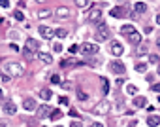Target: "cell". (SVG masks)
Returning a JSON list of instances; mask_svg holds the SVG:
<instances>
[{
  "instance_id": "cell-1",
  "label": "cell",
  "mask_w": 160,
  "mask_h": 127,
  "mask_svg": "<svg viewBox=\"0 0 160 127\" xmlns=\"http://www.w3.org/2000/svg\"><path fill=\"white\" fill-rule=\"evenodd\" d=\"M2 72H6L10 78H17V76H23L25 74V67L21 63H15V61H8L2 65Z\"/></svg>"
},
{
  "instance_id": "cell-2",
  "label": "cell",
  "mask_w": 160,
  "mask_h": 127,
  "mask_svg": "<svg viewBox=\"0 0 160 127\" xmlns=\"http://www.w3.org/2000/svg\"><path fill=\"white\" fill-rule=\"evenodd\" d=\"M111 38V30L106 23H98V29H96V40L98 42H106Z\"/></svg>"
},
{
  "instance_id": "cell-3",
  "label": "cell",
  "mask_w": 160,
  "mask_h": 127,
  "mask_svg": "<svg viewBox=\"0 0 160 127\" xmlns=\"http://www.w3.org/2000/svg\"><path fill=\"white\" fill-rule=\"evenodd\" d=\"M109 70H111L113 74H124V72H126V67L122 65L119 59H113V61L109 63Z\"/></svg>"
},
{
  "instance_id": "cell-4",
  "label": "cell",
  "mask_w": 160,
  "mask_h": 127,
  "mask_svg": "<svg viewBox=\"0 0 160 127\" xmlns=\"http://www.w3.org/2000/svg\"><path fill=\"white\" fill-rule=\"evenodd\" d=\"M109 108H111V106H109V102H108V101H100V102L92 108V112H94V114H98V116H106V114L109 112Z\"/></svg>"
},
{
  "instance_id": "cell-5",
  "label": "cell",
  "mask_w": 160,
  "mask_h": 127,
  "mask_svg": "<svg viewBox=\"0 0 160 127\" xmlns=\"http://www.w3.org/2000/svg\"><path fill=\"white\" fill-rule=\"evenodd\" d=\"M38 32H40V36H42L43 40H51V38L55 36V29H51V27H45V25L38 27Z\"/></svg>"
},
{
  "instance_id": "cell-6",
  "label": "cell",
  "mask_w": 160,
  "mask_h": 127,
  "mask_svg": "<svg viewBox=\"0 0 160 127\" xmlns=\"http://www.w3.org/2000/svg\"><path fill=\"white\" fill-rule=\"evenodd\" d=\"M100 19H102V10L100 8H92L89 12V21L91 23H100Z\"/></svg>"
},
{
  "instance_id": "cell-7",
  "label": "cell",
  "mask_w": 160,
  "mask_h": 127,
  "mask_svg": "<svg viewBox=\"0 0 160 127\" xmlns=\"http://www.w3.org/2000/svg\"><path fill=\"white\" fill-rule=\"evenodd\" d=\"M81 51H83V55H87V57H89V55H94V53H98V44H91V42H89V44H85V46L81 47Z\"/></svg>"
},
{
  "instance_id": "cell-8",
  "label": "cell",
  "mask_w": 160,
  "mask_h": 127,
  "mask_svg": "<svg viewBox=\"0 0 160 127\" xmlns=\"http://www.w3.org/2000/svg\"><path fill=\"white\" fill-rule=\"evenodd\" d=\"M109 49H111V53L115 55V57H121L122 53H124V47L119 44V42H111V46H109Z\"/></svg>"
},
{
  "instance_id": "cell-9",
  "label": "cell",
  "mask_w": 160,
  "mask_h": 127,
  "mask_svg": "<svg viewBox=\"0 0 160 127\" xmlns=\"http://www.w3.org/2000/svg\"><path fill=\"white\" fill-rule=\"evenodd\" d=\"M111 15L119 19V17H126L128 14H126V8H124V6H115V8L111 10Z\"/></svg>"
},
{
  "instance_id": "cell-10",
  "label": "cell",
  "mask_w": 160,
  "mask_h": 127,
  "mask_svg": "<svg viewBox=\"0 0 160 127\" xmlns=\"http://www.w3.org/2000/svg\"><path fill=\"white\" fill-rule=\"evenodd\" d=\"M4 112H6L8 116H15V114H17V106H15L12 101H8V102H4Z\"/></svg>"
},
{
  "instance_id": "cell-11",
  "label": "cell",
  "mask_w": 160,
  "mask_h": 127,
  "mask_svg": "<svg viewBox=\"0 0 160 127\" xmlns=\"http://www.w3.org/2000/svg\"><path fill=\"white\" fill-rule=\"evenodd\" d=\"M132 104H134L136 108H145V106H147V99L141 97V95H138V97L134 95V102H132Z\"/></svg>"
},
{
  "instance_id": "cell-12",
  "label": "cell",
  "mask_w": 160,
  "mask_h": 127,
  "mask_svg": "<svg viewBox=\"0 0 160 127\" xmlns=\"http://www.w3.org/2000/svg\"><path fill=\"white\" fill-rule=\"evenodd\" d=\"M23 108H25L27 112H34V110H36V101H34V99H25Z\"/></svg>"
},
{
  "instance_id": "cell-13",
  "label": "cell",
  "mask_w": 160,
  "mask_h": 127,
  "mask_svg": "<svg viewBox=\"0 0 160 127\" xmlns=\"http://www.w3.org/2000/svg\"><path fill=\"white\" fill-rule=\"evenodd\" d=\"M57 17H58V19H68V17H70V10H68L66 6H60V8L57 10Z\"/></svg>"
},
{
  "instance_id": "cell-14",
  "label": "cell",
  "mask_w": 160,
  "mask_h": 127,
  "mask_svg": "<svg viewBox=\"0 0 160 127\" xmlns=\"http://www.w3.org/2000/svg\"><path fill=\"white\" fill-rule=\"evenodd\" d=\"M128 40H130V42H132L134 46H138V44H141V34L134 30L132 34H128Z\"/></svg>"
},
{
  "instance_id": "cell-15",
  "label": "cell",
  "mask_w": 160,
  "mask_h": 127,
  "mask_svg": "<svg viewBox=\"0 0 160 127\" xmlns=\"http://www.w3.org/2000/svg\"><path fill=\"white\" fill-rule=\"evenodd\" d=\"M145 12H147V4H143V2L134 4V14H145Z\"/></svg>"
},
{
  "instance_id": "cell-16",
  "label": "cell",
  "mask_w": 160,
  "mask_h": 127,
  "mask_svg": "<svg viewBox=\"0 0 160 127\" xmlns=\"http://www.w3.org/2000/svg\"><path fill=\"white\" fill-rule=\"evenodd\" d=\"M49 112H51V108H49L47 104H42V106H40V110H38V116H40V119H43L45 116H49Z\"/></svg>"
},
{
  "instance_id": "cell-17",
  "label": "cell",
  "mask_w": 160,
  "mask_h": 127,
  "mask_svg": "<svg viewBox=\"0 0 160 127\" xmlns=\"http://www.w3.org/2000/svg\"><path fill=\"white\" fill-rule=\"evenodd\" d=\"M38 57H40L42 63H45V65H51V63H53V57L49 53H38Z\"/></svg>"
},
{
  "instance_id": "cell-18",
  "label": "cell",
  "mask_w": 160,
  "mask_h": 127,
  "mask_svg": "<svg viewBox=\"0 0 160 127\" xmlns=\"http://www.w3.org/2000/svg\"><path fill=\"white\" fill-rule=\"evenodd\" d=\"M27 47H30V49L36 51V49H40V42L34 40V38H28V40H27Z\"/></svg>"
},
{
  "instance_id": "cell-19",
  "label": "cell",
  "mask_w": 160,
  "mask_h": 127,
  "mask_svg": "<svg viewBox=\"0 0 160 127\" xmlns=\"http://www.w3.org/2000/svg\"><path fill=\"white\" fill-rule=\"evenodd\" d=\"M134 30H136V29H134L132 25H122V27H121V34H124V36H128V34H132Z\"/></svg>"
},
{
  "instance_id": "cell-20",
  "label": "cell",
  "mask_w": 160,
  "mask_h": 127,
  "mask_svg": "<svg viewBox=\"0 0 160 127\" xmlns=\"http://www.w3.org/2000/svg\"><path fill=\"white\" fill-rule=\"evenodd\" d=\"M60 118H62L60 108H57V110H51V112H49V119H55V121H57V119H60Z\"/></svg>"
},
{
  "instance_id": "cell-21",
  "label": "cell",
  "mask_w": 160,
  "mask_h": 127,
  "mask_svg": "<svg viewBox=\"0 0 160 127\" xmlns=\"http://www.w3.org/2000/svg\"><path fill=\"white\" fill-rule=\"evenodd\" d=\"M147 125H160V116H149V119H147Z\"/></svg>"
},
{
  "instance_id": "cell-22",
  "label": "cell",
  "mask_w": 160,
  "mask_h": 127,
  "mask_svg": "<svg viewBox=\"0 0 160 127\" xmlns=\"http://www.w3.org/2000/svg\"><path fill=\"white\" fill-rule=\"evenodd\" d=\"M100 80H102V93L108 95V93H109V82H108L106 78H100Z\"/></svg>"
},
{
  "instance_id": "cell-23",
  "label": "cell",
  "mask_w": 160,
  "mask_h": 127,
  "mask_svg": "<svg viewBox=\"0 0 160 127\" xmlns=\"http://www.w3.org/2000/svg\"><path fill=\"white\" fill-rule=\"evenodd\" d=\"M51 95H53V93H51V89H42V91H40V97H42L43 101H49V99H51Z\"/></svg>"
},
{
  "instance_id": "cell-24",
  "label": "cell",
  "mask_w": 160,
  "mask_h": 127,
  "mask_svg": "<svg viewBox=\"0 0 160 127\" xmlns=\"http://www.w3.org/2000/svg\"><path fill=\"white\" fill-rule=\"evenodd\" d=\"M73 65H79V63H75V59H70V61H62L60 63L62 69H68V67H73Z\"/></svg>"
},
{
  "instance_id": "cell-25",
  "label": "cell",
  "mask_w": 160,
  "mask_h": 127,
  "mask_svg": "<svg viewBox=\"0 0 160 127\" xmlns=\"http://www.w3.org/2000/svg\"><path fill=\"white\" fill-rule=\"evenodd\" d=\"M73 2H75L77 8H87V6L91 4V0H73Z\"/></svg>"
},
{
  "instance_id": "cell-26",
  "label": "cell",
  "mask_w": 160,
  "mask_h": 127,
  "mask_svg": "<svg viewBox=\"0 0 160 127\" xmlns=\"http://www.w3.org/2000/svg\"><path fill=\"white\" fill-rule=\"evenodd\" d=\"M145 53H147V46H145V44H138L136 55H145Z\"/></svg>"
},
{
  "instance_id": "cell-27",
  "label": "cell",
  "mask_w": 160,
  "mask_h": 127,
  "mask_svg": "<svg viewBox=\"0 0 160 127\" xmlns=\"http://www.w3.org/2000/svg\"><path fill=\"white\" fill-rule=\"evenodd\" d=\"M136 70L143 74V72H147V65H145V63H136Z\"/></svg>"
},
{
  "instance_id": "cell-28",
  "label": "cell",
  "mask_w": 160,
  "mask_h": 127,
  "mask_svg": "<svg viewBox=\"0 0 160 127\" xmlns=\"http://www.w3.org/2000/svg\"><path fill=\"white\" fill-rule=\"evenodd\" d=\"M49 15H51L49 10H40V12H38V17H40V19H47Z\"/></svg>"
},
{
  "instance_id": "cell-29",
  "label": "cell",
  "mask_w": 160,
  "mask_h": 127,
  "mask_svg": "<svg viewBox=\"0 0 160 127\" xmlns=\"http://www.w3.org/2000/svg\"><path fill=\"white\" fill-rule=\"evenodd\" d=\"M55 36H58V38H66V36H68V30H64V29H57V30H55Z\"/></svg>"
},
{
  "instance_id": "cell-30",
  "label": "cell",
  "mask_w": 160,
  "mask_h": 127,
  "mask_svg": "<svg viewBox=\"0 0 160 127\" xmlns=\"http://www.w3.org/2000/svg\"><path fill=\"white\" fill-rule=\"evenodd\" d=\"M136 91H138V87H136L134 84H128V86H126V93H128V95H136Z\"/></svg>"
},
{
  "instance_id": "cell-31",
  "label": "cell",
  "mask_w": 160,
  "mask_h": 127,
  "mask_svg": "<svg viewBox=\"0 0 160 127\" xmlns=\"http://www.w3.org/2000/svg\"><path fill=\"white\" fill-rule=\"evenodd\" d=\"M147 59H149L151 65H158V61H160V57H158V55H154V53H152V55H149Z\"/></svg>"
},
{
  "instance_id": "cell-32",
  "label": "cell",
  "mask_w": 160,
  "mask_h": 127,
  "mask_svg": "<svg viewBox=\"0 0 160 127\" xmlns=\"http://www.w3.org/2000/svg\"><path fill=\"white\" fill-rule=\"evenodd\" d=\"M23 53H25V57H27V59H32V57H34V49H30V47H25V49H23Z\"/></svg>"
},
{
  "instance_id": "cell-33",
  "label": "cell",
  "mask_w": 160,
  "mask_h": 127,
  "mask_svg": "<svg viewBox=\"0 0 160 127\" xmlns=\"http://www.w3.org/2000/svg\"><path fill=\"white\" fill-rule=\"evenodd\" d=\"M77 97L81 99V101H87V99H89V97H87V93H83L81 89H77Z\"/></svg>"
},
{
  "instance_id": "cell-34",
  "label": "cell",
  "mask_w": 160,
  "mask_h": 127,
  "mask_svg": "<svg viewBox=\"0 0 160 127\" xmlns=\"http://www.w3.org/2000/svg\"><path fill=\"white\" fill-rule=\"evenodd\" d=\"M51 82H53V84H60L62 80H60V76H58V74H53V76H51Z\"/></svg>"
},
{
  "instance_id": "cell-35",
  "label": "cell",
  "mask_w": 160,
  "mask_h": 127,
  "mask_svg": "<svg viewBox=\"0 0 160 127\" xmlns=\"http://www.w3.org/2000/svg\"><path fill=\"white\" fill-rule=\"evenodd\" d=\"M13 17H15L17 21H23V19H25V15H23L21 12H15V14H13Z\"/></svg>"
},
{
  "instance_id": "cell-36",
  "label": "cell",
  "mask_w": 160,
  "mask_h": 127,
  "mask_svg": "<svg viewBox=\"0 0 160 127\" xmlns=\"http://www.w3.org/2000/svg\"><path fill=\"white\" fill-rule=\"evenodd\" d=\"M53 51L60 53V51H62V44H55V46H53Z\"/></svg>"
},
{
  "instance_id": "cell-37",
  "label": "cell",
  "mask_w": 160,
  "mask_h": 127,
  "mask_svg": "<svg viewBox=\"0 0 160 127\" xmlns=\"http://www.w3.org/2000/svg\"><path fill=\"white\" fill-rule=\"evenodd\" d=\"M68 102H70L68 97H60V99H58V104H68Z\"/></svg>"
},
{
  "instance_id": "cell-38",
  "label": "cell",
  "mask_w": 160,
  "mask_h": 127,
  "mask_svg": "<svg viewBox=\"0 0 160 127\" xmlns=\"http://www.w3.org/2000/svg\"><path fill=\"white\" fill-rule=\"evenodd\" d=\"M151 89H152L154 93H160V84H152V86H151Z\"/></svg>"
},
{
  "instance_id": "cell-39",
  "label": "cell",
  "mask_w": 160,
  "mask_h": 127,
  "mask_svg": "<svg viewBox=\"0 0 160 127\" xmlns=\"http://www.w3.org/2000/svg\"><path fill=\"white\" fill-rule=\"evenodd\" d=\"M0 6H2V8H10V0H0Z\"/></svg>"
},
{
  "instance_id": "cell-40",
  "label": "cell",
  "mask_w": 160,
  "mask_h": 127,
  "mask_svg": "<svg viewBox=\"0 0 160 127\" xmlns=\"http://www.w3.org/2000/svg\"><path fill=\"white\" fill-rule=\"evenodd\" d=\"M77 51H79V46H75V44H73V46L70 47V53H77Z\"/></svg>"
},
{
  "instance_id": "cell-41",
  "label": "cell",
  "mask_w": 160,
  "mask_h": 127,
  "mask_svg": "<svg viewBox=\"0 0 160 127\" xmlns=\"http://www.w3.org/2000/svg\"><path fill=\"white\" fill-rule=\"evenodd\" d=\"M70 116H73V118H77V110H75V108H70Z\"/></svg>"
},
{
  "instance_id": "cell-42",
  "label": "cell",
  "mask_w": 160,
  "mask_h": 127,
  "mask_svg": "<svg viewBox=\"0 0 160 127\" xmlns=\"http://www.w3.org/2000/svg\"><path fill=\"white\" fill-rule=\"evenodd\" d=\"M10 47H12L13 51H19V46H17V44H10Z\"/></svg>"
},
{
  "instance_id": "cell-43",
  "label": "cell",
  "mask_w": 160,
  "mask_h": 127,
  "mask_svg": "<svg viewBox=\"0 0 160 127\" xmlns=\"http://www.w3.org/2000/svg\"><path fill=\"white\" fill-rule=\"evenodd\" d=\"M152 80H154V76H152V74H147V82L152 84Z\"/></svg>"
},
{
  "instance_id": "cell-44",
  "label": "cell",
  "mask_w": 160,
  "mask_h": 127,
  "mask_svg": "<svg viewBox=\"0 0 160 127\" xmlns=\"http://www.w3.org/2000/svg\"><path fill=\"white\" fill-rule=\"evenodd\" d=\"M62 87H64V89H70V87H72V84H70V82H64V84H62Z\"/></svg>"
},
{
  "instance_id": "cell-45",
  "label": "cell",
  "mask_w": 160,
  "mask_h": 127,
  "mask_svg": "<svg viewBox=\"0 0 160 127\" xmlns=\"http://www.w3.org/2000/svg\"><path fill=\"white\" fill-rule=\"evenodd\" d=\"M156 23H158V25H160V14H158V15H156Z\"/></svg>"
},
{
  "instance_id": "cell-46",
  "label": "cell",
  "mask_w": 160,
  "mask_h": 127,
  "mask_svg": "<svg viewBox=\"0 0 160 127\" xmlns=\"http://www.w3.org/2000/svg\"><path fill=\"white\" fill-rule=\"evenodd\" d=\"M156 47H158V49H160V38H158V40H156Z\"/></svg>"
},
{
  "instance_id": "cell-47",
  "label": "cell",
  "mask_w": 160,
  "mask_h": 127,
  "mask_svg": "<svg viewBox=\"0 0 160 127\" xmlns=\"http://www.w3.org/2000/svg\"><path fill=\"white\" fill-rule=\"evenodd\" d=\"M36 2H47V0H36Z\"/></svg>"
},
{
  "instance_id": "cell-48",
  "label": "cell",
  "mask_w": 160,
  "mask_h": 127,
  "mask_svg": "<svg viewBox=\"0 0 160 127\" xmlns=\"http://www.w3.org/2000/svg\"><path fill=\"white\" fill-rule=\"evenodd\" d=\"M158 76H160V65H158Z\"/></svg>"
},
{
  "instance_id": "cell-49",
  "label": "cell",
  "mask_w": 160,
  "mask_h": 127,
  "mask_svg": "<svg viewBox=\"0 0 160 127\" xmlns=\"http://www.w3.org/2000/svg\"><path fill=\"white\" fill-rule=\"evenodd\" d=\"M0 99H2V89H0Z\"/></svg>"
},
{
  "instance_id": "cell-50",
  "label": "cell",
  "mask_w": 160,
  "mask_h": 127,
  "mask_svg": "<svg viewBox=\"0 0 160 127\" xmlns=\"http://www.w3.org/2000/svg\"><path fill=\"white\" fill-rule=\"evenodd\" d=\"M158 101H160V97H158Z\"/></svg>"
}]
</instances>
